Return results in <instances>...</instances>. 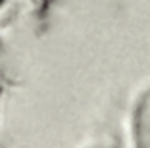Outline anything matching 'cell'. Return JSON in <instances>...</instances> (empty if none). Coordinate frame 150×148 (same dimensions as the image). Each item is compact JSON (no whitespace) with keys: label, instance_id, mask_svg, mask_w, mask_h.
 Wrapping results in <instances>:
<instances>
[{"label":"cell","instance_id":"1","mask_svg":"<svg viewBox=\"0 0 150 148\" xmlns=\"http://www.w3.org/2000/svg\"><path fill=\"white\" fill-rule=\"evenodd\" d=\"M135 142L139 146H150V91L141 98L135 110Z\"/></svg>","mask_w":150,"mask_h":148}]
</instances>
